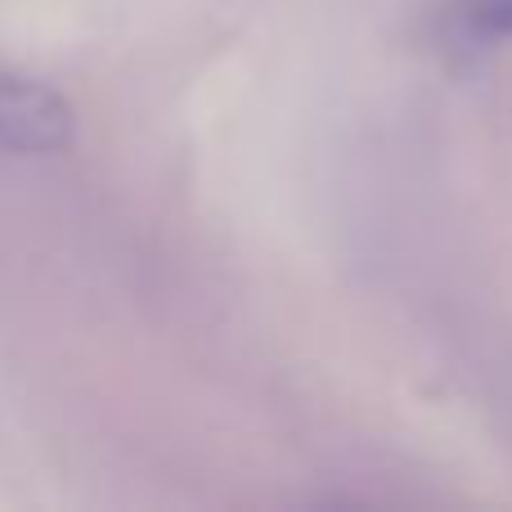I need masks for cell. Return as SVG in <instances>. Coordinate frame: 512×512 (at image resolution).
<instances>
[{"label":"cell","mask_w":512,"mask_h":512,"mask_svg":"<svg viewBox=\"0 0 512 512\" xmlns=\"http://www.w3.org/2000/svg\"><path fill=\"white\" fill-rule=\"evenodd\" d=\"M77 135L72 104L59 90L0 68V149L5 153H59Z\"/></svg>","instance_id":"cell-1"},{"label":"cell","mask_w":512,"mask_h":512,"mask_svg":"<svg viewBox=\"0 0 512 512\" xmlns=\"http://www.w3.org/2000/svg\"><path fill=\"white\" fill-rule=\"evenodd\" d=\"M441 32L454 50H495V45L512 41V0H450Z\"/></svg>","instance_id":"cell-2"}]
</instances>
